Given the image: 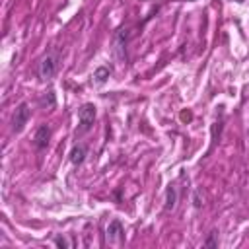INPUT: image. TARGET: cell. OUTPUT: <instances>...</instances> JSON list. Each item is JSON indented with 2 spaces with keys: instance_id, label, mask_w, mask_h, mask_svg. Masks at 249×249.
Here are the masks:
<instances>
[{
  "instance_id": "6",
  "label": "cell",
  "mask_w": 249,
  "mask_h": 249,
  "mask_svg": "<svg viewBox=\"0 0 249 249\" xmlns=\"http://www.w3.org/2000/svg\"><path fill=\"white\" fill-rule=\"evenodd\" d=\"M123 233H124V230H123V224H121V220H111L109 222V226H107V239L109 241H121L123 239Z\"/></svg>"
},
{
  "instance_id": "9",
  "label": "cell",
  "mask_w": 249,
  "mask_h": 249,
  "mask_svg": "<svg viewBox=\"0 0 249 249\" xmlns=\"http://www.w3.org/2000/svg\"><path fill=\"white\" fill-rule=\"evenodd\" d=\"M175 202H177V189L175 185H169L165 191V210H173Z\"/></svg>"
},
{
  "instance_id": "11",
  "label": "cell",
  "mask_w": 249,
  "mask_h": 249,
  "mask_svg": "<svg viewBox=\"0 0 249 249\" xmlns=\"http://www.w3.org/2000/svg\"><path fill=\"white\" fill-rule=\"evenodd\" d=\"M216 235H218V233H216V231H212V233H210V237L204 241V245H206V247H216V245H218V243H216Z\"/></svg>"
},
{
  "instance_id": "5",
  "label": "cell",
  "mask_w": 249,
  "mask_h": 249,
  "mask_svg": "<svg viewBox=\"0 0 249 249\" xmlns=\"http://www.w3.org/2000/svg\"><path fill=\"white\" fill-rule=\"evenodd\" d=\"M51 134H53L51 126H49V124H41V126L37 128L35 136H33V144H35V148H37V150H45V148L49 146Z\"/></svg>"
},
{
  "instance_id": "7",
  "label": "cell",
  "mask_w": 249,
  "mask_h": 249,
  "mask_svg": "<svg viewBox=\"0 0 249 249\" xmlns=\"http://www.w3.org/2000/svg\"><path fill=\"white\" fill-rule=\"evenodd\" d=\"M113 74V68L111 66H99L95 72H93V82L97 84V86H101V84H105L107 82V78Z\"/></svg>"
},
{
  "instance_id": "4",
  "label": "cell",
  "mask_w": 249,
  "mask_h": 249,
  "mask_svg": "<svg viewBox=\"0 0 249 249\" xmlns=\"http://www.w3.org/2000/svg\"><path fill=\"white\" fill-rule=\"evenodd\" d=\"M126 39H128L126 29H119L113 37V51L119 62H126Z\"/></svg>"
},
{
  "instance_id": "2",
  "label": "cell",
  "mask_w": 249,
  "mask_h": 249,
  "mask_svg": "<svg viewBox=\"0 0 249 249\" xmlns=\"http://www.w3.org/2000/svg\"><path fill=\"white\" fill-rule=\"evenodd\" d=\"M93 121H95V105L93 103H84L78 109V123H80V126L76 130V136H82L88 130H91Z\"/></svg>"
},
{
  "instance_id": "1",
  "label": "cell",
  "mask_w": 249,
  "mask_h": 249,
  "mask_svg": "<svg viewBox=\"0 0 249 249\" xmlns=\"http://www.w3.org/2000/svg\"><path fill=\"white\" fill-rule=\"evenodd\" d=\"M56 70H58V54H56L54 51L45 53V54L39 58V62H37V74H39V78H41L43 82H49V80L54 78Z\"/></svg>"
},
{
  "instance_id": "8",
  "label": "cell",
  "mask_w": 249,
  "mask_h": 249,
  "mask_svg": "<svg viewBox=\"0 0 249 249\" xmlns=\"http://www.w3.org/2000/svg\"><path fill=\"white\" fill-rule=\"evenodd\" d=\"M84 160H86V146H82V144L74 146V148L70 150V161H72L74 165H80Z\"/></svg>"
},
{
  "instance_id": "3",
  "label": "cell",
  "mask_w": 249,
  "mask_h": 249,
  "mask_svg": "<svg viewBox=\"0 0 249 249\" xmlns=\"http://www.w3.org/2000/svg\"><path fill=\"white\" fill-rule=\"evenodd\" d=\"M29 117H31V109H29V105H27L25 101H21V103L16 107V111H14V117H12V130H14V132H21L23 126L27 124Z\"/></svg>"
},
{
  "instance_id": "10",
  "label": "cell",
  "mask_w": 249,
  "mask_h": 249,
  "mask_svg": "<svg viewBox=\"0 0 249 249\" xmlns=\"http://www.w3.org/2000/svg\"><path fill=\"white\" fill-rule=\"evenodd\" d=\"M54 245H58V247H64V249H68V247H72V245H70V241H68L66 237H62V235H58V237H54Z\"/></svg>"
}]
</instances>
